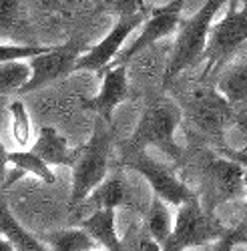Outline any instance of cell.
<instances>
[{"label":"cell","instance_id":"obj_9","mask_svg":"<svg viewBox=\"0 0 247 251\" xmlns=\"http://www.w3.org/2000/svg\"><path fill=\"white\" fill-rule=\"evenodd\" d=\"M203 177L211 205L231 201L247 193V169L219 153L207 157L203 165Z\"/></svg>","mask_w":247,"mask_h":251},{"label":"cell","instance_id":"obj_24","mask_svg":"<svg viewBox=\"0 0 247 251\" xmlns=\"http://www.w3.org/2000/svg\"><path fill=\"white\" fill-rule=\"evenodd\" d=\"M30 78V67L25 60H14L0 65V97L20 95V89Z\"/></svg>","mask_w":247,"mask_h":251},{"label":"cell","instance_id":"obj_30","mask_svg":"<svg viewBox=\"0 0 247 251\" xmlns=\"http://www.w3.org/2000/svg\"><path fill=\"white\" fill-rule=\"evenodd\" d=\"M8 149L4 147L2 139H0V189H2V185L6 181V175H8Z\"/></svg>","mask_w":247,"mask_h":251},{"label":"cell","instance_id":"obj_25","mask_svg":"<svg viewBox=\"0 0 247 251\" xmlns=\"http://www.w3.org/2000/svg\"><path fill=\"white\" fill-rule=\"evenodd\" d=\"M49 47L38 45H25V43H0V65L14 60H28L40 52H45Z\"/></svg>","mask_w":247,"mask_h":251},{"label":"cell","instance_id":"obj_26","mask_svg":"<svg viewBox=\"0 0 247 251\" xmlns=\"http://www.w3.org/2000/svg\"><path fill=\"white\" fill-rule=\"evenodd\" d=\"M105 4L111 12L121 16H133V14H149L151 8L143 0H105Z\"/></svg>","mask_w":247,"mask_h":251},{"label":"cell","instance_id":"obj_15","mask_svg":"<svg viewBox=\"0 0 247 251\" xmlns=\"http://www.w3.org/2000/svg\"><path fill=\"white\" fill-rule=\"evenodd\" d=\"M169 58H171V50L165 47H159L157 43L145 49L143 52H139L127 65V71L129 75L141 78L139 82H143V85H153V82H161L163 85Z\"/></svg>","mask_w":247,"mask_h":251},{"label":"cell","instance_id":"obj_27","mask_svg":"<svg viewBox=\"0 0 247 251\" xmlns=\"http://www.w3.org/2000/svg\"><path fill=\"white\" fill-rule=\"evenodd\" d=\"M245 239H247V227L243 223H239L237 227L229 229V231L217 241V245L211 251H233V247L237 243H245Z\"/></svg>","mask_w":247,"mask_h":251},{"label":"cell","instance_id":"obj_8","mask_svg":"<svg viewBox=\"0 0 247 251\" xmlns=\"http://www.w3.org/2000/svg\"><path fill=\"white\" fill-rule=\"evenodd\" d=\"M183 4H185V0H171L169 4L151 10L149 18L143 23V28H141L139 36L127 49H123L119 52V56L113 60L111 67H127L139 52H143L145 49L161 43L165 36H169L171 32H175L177 26H181V23H183L181 20Z\"/></svg>","mask_w":247,"mask_h":251},{"label":"cell","instance_id":"obj_13","mask_svg":"<svg viewBox=\"0 0 247 251\" xmlns=\"http://www.w3.org/2000/svg\"><path fill=\"white\" fill-rule=\"evenodd\" d=\"M30 149L50 167H69V169H73L80 155V147H73L67 137L60 135L52 125H43L38 129V135L30 145Z\"/></svg>","mask_w":247,"mask_h":251},{"label":"cell","instance_id":"obj_1","mask_svg":"<svg viewBox=\"0 0 247 251\" xmlns=\"http://www.w3.org/2000/svg\"><path fill=\"white\" fill-rule=\"evenodd\" d=\"M113 151L111 123L97 117L95 129L87 145H80V155L73 167L71 209L85 201L109 177V161Z\"/></svg>","mask_w":247,"mask_h":251},{"label":"cell","instance_id":"obj_14","mask_svg":"<svg viewBox=\"0 0 247 251\" xmlns=\"http://www.w3.org/2000/svg\"><path fill=\"white\" fill-rule=\"evenodd\" d=\"M76 207H87L89 215H91L93 211H97V209H115V211L121 207L133 209L135 201H133V193L129 189L125 177L121 173H115V175H109L85 201L78 203ZM76 207H73V209H76Z\"/></svg>","mask_w":247,"mask_h":251},{"label":"cell","instance_id":"obj_18","mask_svg":"<svg viewBox=\"0 0 247 251\" xmlns=\"http://www.w3.org/2000/svg\"><path fill=\"white\" fill-rule=\"evenodd\" d=\"M0 233L8 237V241L14 245L16 251H50L43 239L26 231L14 219V215L10 213V209L6 207L2 197H0Z\"/></svg>","mask_w":247,"mask_h":251},{"label":"cell","instance_id":"obj_4","mask_svg":"<svg viewBox=\"0 0 247 251\" xmlns=\"http://www.w3.org/2000/svg\"><path fill=\"white\" fill-rule=\"evenodd\" d=\"M229 229L221 225L213 211L201 205L199 195L177 207L175 223L169 239L163 243V251H187L219 241Z\"/></svg>","mask_w":247,"mask_h":251},{"label":"cell","instance_id":"obj_2","mask_svg":"<svg viewBox=\"0 0 247 251\" xmlns=\"http://www.w3.org/2000/svg\"><path fill=\"white\" fill-rule=\"evenodd\" d=\"M183 121L181 107L165 97H155L149 100L141 115L135 133L125 143V151H147V147H157L173 159L181 157V149L175 143V131Z\"/></svg>","mask_w":247,"mask_h":251},{"label":"cell","instance_id":"obj_12","mask_svg":"<svg viewBox=\"0 0 247 251\" xmlns=\"http://www.w3.org/2000/svg\"><path fill=\"white\" fill-rule=\"evenodd\" d=\"M131 95V80L127 67H109L102 73V85L97 97L87 99V111L95 113L109 123H113V111Z\"/></svg>","mask_w":247,"mask_h":251},{"label":"cell","instance_id":"obj_16","mask_svg":"<svg viewBox=\"0 0 247 251\" xmlns=\"http://www.w3.org/2000/svg\"><path fill=\"white\" fill-rule=\"evenodd\" d=\"M115 219V209H97L80 221V227L105 251H127L125 241L117 233Z\"/></svg>","mask_w":247,"mask_h":251},{"label":"cell","instance_id":"obj_5","mask_svg":"<svg viewBox=\"0 0 247 251\" xmlns=\"http://www.w3.org/2000/svg\"><path fill=\"white\" fill-rule=\"evenodd\" d=\"M247 43V10L241 8L239 0H231V6L217 25L211 26L207 47L203 52V80L219 75L223 65Z\"/></svg>","mask_w":247,"mask_h":251},{"label":"cell","instance_id":"obj_3","mask_svg":"<svg viewBox=\"0 0 247 251\" xmlns=\"http://www.w3.org/2000/svg\"><path fill=\"white\" fill-rule=\"evenodd\" d=\"M225 2H231V0H207L205 6L193 18L181 23L179 34L171 49L167 71H165L163 87H169L183 71L195 67L197 62H203V52L205 47H207V38L213 26L215 14L221 10Z\"/></svg>","mask_w":247,"mask_h":251},{"label":"cell","instance_id":"obj_19","mask_svg":"<svg viewBox=\"0 0 247 251\" xmlns=\"http://www.w3.org/2000/svg\"><path fill=\"white\" fill-rule=\"evenodd\" d=\"M38 237L47 243V247L50 251H93L99 247L97 241L80 225L54 229V231H45Z\"/></svg>","mask_w":247,"mask_h":251},{"label":"cell","instance_id":"obj_28","mask_svg":"<svg viewBox=\"0 0 247 251\" xmlns=\"http://www.w3.org/2000/svg\"><path fill=\"white\" fill-rule=\"evenodd\" d=\"M135 251H163V245L157 239H153L147 233V229L141 225L139 233H137V241H135Z\"/></svg>","mask_w":247,"mask_h":251},{"label":"cell","instance_id":"obj_6","mask_svg":"<svg viewBox=\"0 0 247 251\" xmlns=\"http://www.w3.org/2000/svg\"><path fill=\"white\" fill-rule=\"evenodd\" d=\"M87 52L85 45L80 40H69L65 45L49 47L45 52H40L32 58H28L30 67V78L20 89V95L36 93L40 89H47L54 82L65 80L69 75L76 73V60Z\"/></svg>","mask_w":247,"mask_h":251},{"label":"cell","instance_id":"obj_31","mask_svg":"<svg viewBox=\"0 0 247 251\" xmlns=\"http://www.w3.org/2000/svg\"><path fill=\"white\" fill-rule=\"evenodd\" d=\"M241 223L247 227V199H245V205H243V221Z\"/></svg>","mask_w":247,"mask_h":251},{"label":"cell","instance_id":"obj_32","mask_svg":"<svg viewBox=\"0 0 247 251\" xmlns=\"http://www.w3.org/2000/svg\"><path fill=\"white\" fill-rule=\"evenodd\" d=\"M239 4H241V8H245V10H247V0H239Z\"/></svg>","mask_w":247,"mask_h":251},{"label":"cell","instance_id":"obj_21","mask_svg":"<svg viewBox=\"0 0 247 251\" xmlns=\"http://www.w3.org/2000/svg\"><path fill=\"white\" fill-rule=\"evenodd\" d=\"M173 223H175V219H173V213L169 209V203L163 201L157 195H153L147 211L143 213V227L147 229V233L163 245L173 231Z\"/></svg>","mask_w":247,"mask_h":251},{"label":"cell","instance_id":"obj_29","mask_svg":"<svg viewBox=\"0 0 247 251\" xmlns=\"http://www.w3.org/2000/svg\"><path fill=\"white\" fill-rule=\"evenodd\" d=\"M217 153L231 159V161H235V163H239L241 167L247 169V151H233V149H227V147H217Z\"/></svg>","mask_w":247,"mask_h":251},{"label":"cell","instance_id":"obj_11","mask_svg":"<svg viewBox=\"0 0 247 251\" xmlns=\"http://www.w3.org/2000/svg\"><path fill=\"white\" fill-rule=\"evenodd\" d=\"M151 14V12H149ZM149 14H133V16H121L117 20V25L111 28V32L97 43L95 47H91L85 54L76 60L74 71H91V73H105L113 60L119 56V52L123 50V45L129 38V34L139 28L145 20L149 18Z\"/></svg>","mask_w":247,"mask_h":251},{"label":"cell","instance_id":"obj_7","mask_svg":"<svg viewBox=\"0 0 247 251\" xmlns=\"http://www.w3.org/2000/svg\"><path fill=\"white\" fill-rule=\"evenodd\" d=\"M123 163L147 179V183L153 189V195L161 197L173 207H179L185 201L197 197V193L175 175L171 167L157 163L147 155V151H125Z\"/></svg>","mask_w":247,"mask_h":251},{"label":"cell","instance_id":"obj_33","mask_svg":"<svg viewBox=\"0 0 247 251\" xmlns=\"http://www.w3.org/2000/svg\"><path fill=\"white\" fill-rule=\"evenodd\" d=\"M93 251H105V249H102V247H100V249H93Z\"/></svg>","mask_w":247,"mask_h":251},{"label":"cell","instance_id":"obj_34","mask_svg":"<svg viewBox=\"0 0 247 251\" xmlns=\"http://www.w3.org/2000/svg\"><path fill=\"white\" fill-rule=\"evenodd\" d=\"M245 245H247V239H245Z\"/></svg>","mask_w":247,"mask_h":251},{"label":"cell","instance_id":"obj_10","mask_svg":"<svg viewBox=\"0 0 247 251\" xmlns=\"http://www.w3.org/2000/svg\"><path fill=\"white\" fill-rule=\"evenodd\" d=\"M191 107L189 117L197 131L205 133L209 139L217 143V147H223V127L235 117V109L227 102L223 95H219L215 89H199L191 95Z\"/></svg>","mask_w":247,"mask_h":251},{"label":"cell","instance_id":"obj_17","mask_svg":"<svg viewBox=\"0 0 247 251\" xmlns=\"http://www.w3.org/2000/svg\"><path fill=\"white\" fill-rule=\"evenodd\" d=\"M217 89L237 113L247 107V58L217 75Z\"/></svg>","mask_w":247,"mask_h":251},{"label":"cell","instance_id":"obj_23","mask_svg":"<svg viewBox=\"0 0 247 251\" xmlns=\"http://www.w3.org/2000/svg\"><path fill=\"white\" fill-rule=\"evenodd\" d=\"M10 115V135L18 147H28L32 141V121L28 107L23 99H16L8 104Z\"/></svg>","mask_w":247,"mask_h":251},{"label":"cell","instance_id":"obj_22","mask_svg":"<svg viewBox=\"0 0 247 251\" xmlns=\"http://www.w3.org/2000/svg\"><path fill=\"white\" fill-rule=\"evenodd\" d=\"M8 163L16 169L34 175L38 181H43L45 185H54L56 175L50 169V165L40 159L32 149H20V151H8Z\"/></svg>","mask_w":247,"mask_h":251},{"label":"cell","instance_id":"obj_20","mask_svg":"<svg viewBox=\"0 0 247 251\" xmlns=\"http://www.w3.org/2000/svg\"><path fill=\"white\" fill-rule=\"evenodd\" d=\"M28 26V6L25 0H0V38L6 40H23L28 45L25 32Z\"/></svg>","mask_w":247,"mask_h":251}]
</instances>
